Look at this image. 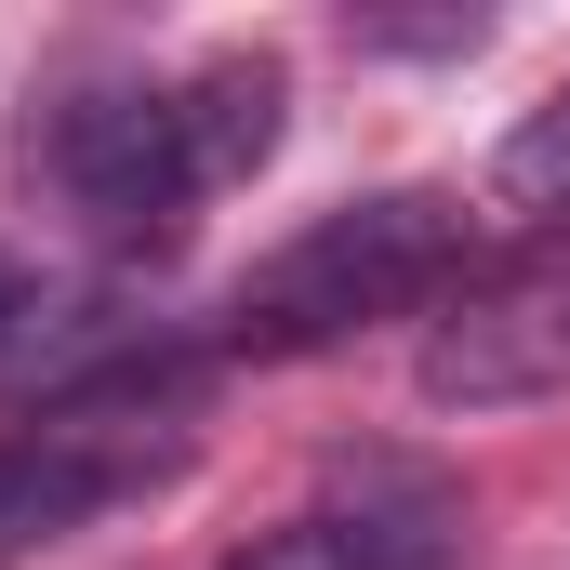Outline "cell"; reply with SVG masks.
<instances>
[{"mask_svg":"<svg viewBox=\"0 0 570 570\" xmlns=\"http://www.w3.org/2000/svg\"><path fill=\"white\" fill-rule=\"evenodd\" d=\"M292 134L279 53H199V67H67L27 94L13 120V173L94 226V239H173L213 186L266 173Z\"/></svg>","mask_w":570,"mask_h":570,"instance_id":"cell-1","label":"cell"},{"mask_svg":"<svg viewBox=\"0 0 570 570\" xmlns=\"http://www.w3.org/2000/svg\"><path fill=\"white\" fill-rule=\"evenodd\" d=\"M478 213L451 186H372V199H332L305 213L253 279L226 292V345L239 358H318L372 318H412V305H451L478 279Z\"/></svg>","mask_w":570,"mask_h":570,"instance_id":"cell-2","label":"cell"},{"mask_svg":"<svg viewBox=\"0 0 570 570\" xmlns=\"http://www.w3.org/2000/svg\"><path fill=\"white\" fill-rule=\"evenodd\" d=\"M173 464H186V425H173L146 385H120V399H67V412L13 425V438H0V570H27V558H53L67 531L146 504Z\"/></svg>","mask_w":570,"mask_h":570,"instance_id":"cell-3","label":"cell"},{"mask_svg":"<svg viewBox=\"0 0 570 570\" xmlns=\"http://www.w3.org/2000/svg\"><path fill=\"white\" fill-rule=\"evenodd\" d=\"M438 412H518V399H558L570 385V266H491L425 318V358H412Z\"/></svg>","mask_w":570,"mask_h":570,"instance_id":"cell-4","label":"cell"},{"mask_svg":"<svg viewBox=\"0 0 570 570\" xmlns=\"http://www.w3.org/2000/svg\"><path fill=\"white\" fill-rule=\"evenodd\" d=\"M226 570H464V491H438L425 464H372L345 504L239 544Z\"/></svg>","mask_w":570,"mask_h":570,"instance_id":"cell-5","label":"cell"},{"mask_svg":"<svg viewBox=\"0 0 570 570\" xmlns=\"http://www.w3.org/2000/svg\"><path fill=\"white\" fill-rule=\"evenodd\" d=\"M491 199L531 213V226H570V94H544L518 134L491 146Z\"/></svg>","mask_w":570,"mask_h":570,"instance_id":"cell-6","label":"cell"},{"mask_svg":"<svg viewBox=\"0 0 570 570\" xmlns=\"http://www.w3.org/2000/svg\"><path fill=\"white\" fill-rule=\"evenodd\" d=\"M0 305H13V279H0Z\"/></svg>","mask_w":570,"mask_h":570,"instance_id":"cell-7","label":"cell"}]
</instances>
